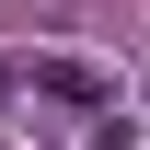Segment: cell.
Masks as SVG:
<instances>
[{
    "label": "cell",
    "instance_id": "cell-1",
    "mask_svg": "<svg viewBox=\"0 0 150 150\" xmlns=\"http://www.w3.org/2000/svg\"><path fill=\"white\" fill-rule=\"evenodd\" d=\"M35 93H58V104H115V81L93 69V58H35Z\"/></svg>",
    "mask_w": 150,
    "mask_h": 150
},
{
    "label": "cell",
    "instance_id": "cell-2",
    "mask_svg": "<svg viewBox=\"0 0 150 150\" xmlns=\"http://www.w3.org/2000/svg\"><path fill=\"white\" fill-rule=\"evenodd\" d=\"M0 93H12V69H0Z\"/></svg>",
    "mask_w": 150,
    "mask_h": 150
}]
</instances>
